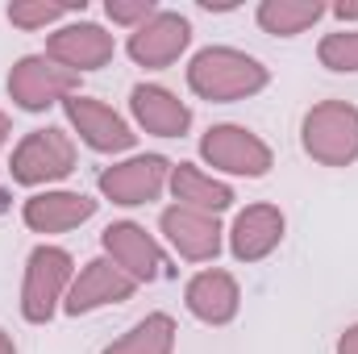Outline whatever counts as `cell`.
I'll list each match as a JSON object with an SVG mask.
<instances>
[{"label":"cell","mask_w":358,"mask_h":354,"mask_svg":"<svg viewBox=\"0 0 358 354\" xmlns=\"http://www.w3.org/2000/svg\"><path fill=\"white\" fill-rule=\"evenodd\" d=\"M187 84L204 100H242V96H255V92L267 88V67L242 50L208 46L192 59Z\"/></svg>","instance_id":"6da1fadb"},{"label":"cell","mask_w":358,"mask_h":354,"mask_svg":"<svg viewBox=\"0 0 358 354\" xmlns=\"http://www.w3.org/2000/svg\"><path fill=\"white\" fill-rule=\"evenodd\" d=\"M304 150L325 167H346L358 159V108L346 100H325L304 117Z\"/></svg>","instance_id":"7a4b0ae2"},{"label":"cell","mask_w":358,"mask_h":354,"mask_svg":"<svg viewBox=\"0 0 358 354\" xmlns=\"http://www.w3.org/2000/svg\"><path fill=\"white\" fill-rule=\"evenodd\" d=\"M71 279V255L59 246H38L25 263V283H21V317L34 325H46L59 309V296Z\"/></svg>","instance_id":"3957f363"},{"label":"cell","mask_w":358,"mask_h":354,"mask_svg":"<svg viewBox=\"0 0 358 354\" xmlns=\"http://www.w3.org/2000/svg\"><path fill=\"white\" fill-rule=\"evenodd\" d=\"M76 171V146L63 129L46 125V129H34L21 138V146L13 150V179L25 183V187H38V183H50V179H63Z\"/></svg>","instance_id":"277c9868"},{"label":"cell","mask_w":358,"mask_h":354,"mask_svg":"<svg viewBox=\"0 0 358 354\" xmlns=\"http://www.w3.org/2000/svg\"><path fill=\"white\" fill-rule=\"evenodd\" d=\"M80 84L76 71H67L63 63L46 59V55H29L8 71V96L25 108V113H42L55 100L71 96V88Z\"/></svg>","instance_id":"5b68a950"},{"label":"cell","mask_w":358,"mask_h":354,"mask_svg":"<svg viewBox=\"0 0 358 354\" xmlns=\"http://www.w3.org/2000/svg\"><path fill=\"white\" fill-rule=\"evenodd\" d=\"M200 155L217 167V171H229V176H267L271 171V146L263 138H255L250 129L242 125H213L200 142Z\"/></svg>","instance_id":"8992f818"},{"label":"cell","mask_w":358,"mask_h":354,"mask_svg":"<svg viewBox=\"0 0 358 354\" xmlns=\"http://www.w3.org/2000/svg\"><path fill=\"white\" fill-rule=\"evenodd\" d=\"M100 242H104V250L113 255V263L121 267L134 283H155L159 275H167V259H163V250H159L155 238H150L142 225H134V221H117V225H108Z\"/></svg>","instance_id":"52a82bcc"},{"label":"cell","mask_w":358,"mask_h":354,"mask_svg":"<svg viewBox=\"0 0 358 354\" xmlns=\"http://www.w3.org/2000/svg\"><path fill=\"white\" fill-rule=\"evenodd\" d=\"M171 176V163L163 155H142L129 163H117L100 176V192L113 204H150Z\"/></svg>","instance_id":"ba28073f"},{"label":"cell","mask_w":358,"mask_h":354,"mask_svg":"<svg viewBox=\"0 0 358 354\" xmlns=\"http://www.w3.org/2000/svg\"><path fill=\"white\" fill-rule=\"evenodd\" d=\"M192 42V25L179 13H155L129 34V59L138 67H171Z\"/></svg>","instance_id":"9c48e42d"},{"label":"cell","mask_w":358,"mask_h":354,"mask_svg":"<svg viewBox=\"0 0 358 354\" xmlns=\"http://www.w3.org/2000/svg\"><path fill=\"white\" fill-rule=\"evenodd\" d=\"M134 288H138V283H134L121 267H113L108 259H92V263L80 271V279L71 283L67 313H71V317H80V313L104 309V304H121V300H129V296H134Z\"/></svg>","instance_id":"30bf717a"},{"label":"cell","mask_w":358,"mask_h":354,"mask_svg":"<svg viewBox=\"0 0 358 354\" xmlns=\"http://www.w3.org/2000/svg\"><path fill=\"white\" fill-rule=\"evenodd\" d=\"M67 117H71V125L80 129V138L88 142L92 150H100V155L129 150L134 138H138V134H129V125H125L108 104H100V100H92V96H67Z\"/></svg>","instance_id":"8fae6325"},{"label":"cell","mask_w":358,"mask_h":354,"mask_svg":"<svg viewBox=\"0 0 358 354\" xmlns=\"http://www.w3.org/2000/svg\"><path fill=\"white\" fill-rule=\"evenodd\" d=\"M46 59L63 63V67L76 71V76H80V71H96V67H104V63L113 59V34H104V29L92 25V21L67 25V29H59V34L50 38Z\"/></svg>","instance_id":"7c38bea8"},{"label":"cell","mask_w":358,"mask_h":354,"mask_svg":"<svg viewBox=\"0 0 358 354\" xmlns=\"http://www.w3.org/2000/svg\"><path fill=\"white\" fill-rule=\"evenodd\" d=\"M163 234H167V242L176 246L183 259H192V263H204V259H217V250H221V225H217V217L213 213H196V208H167L163 213Z\"/></svg>","instance_id":"4fadbf2b"},{"label":"cell","mask_w":358,"mask_h":354,"mask_svg":"<svg viewBox=\"0 0 358 354\" xmlns=\"http://www.w3.org/2000/svg\"><path fill=\"white\" fill-rule=\"evenodd\" d=\"M283 242V213L275 204H250L238 213L234 229H229V250L242 263H259Z\"/></svg>","instance_id":"5bb4252c"},{"label":"cell","mask_w":358,"mask_h":354,"mask_svg":"<svg viewBox=\"0 0 358 354\" xmlns=\"http://www.w3.org/2000/svg\"><path fill=\"white\" fill-rule=\"evenodd\" d=\"M92 213H96V200L84 192H38L25 200L21 217L34 234H63V229H76L84 225Z\"/></svg>","instance_id":"9a60e30c"},{"label":"cell","mask_w":358,"mask_h":354,"mask_svg":"<svg viewBox=\"0 0 358 354\" xmlns=\"http://www.w3.org/2000/svg\"><path fill=\"white\" fill-rule=\"evenodd\" d=\"M129 108H134L138 125L146 134H159V138H183L192 125V108L159 84H138L129 96Z\"/></svg>","instance_id":"2e32d148"},{"label":"cell","mask_w":358,"mask_h":354,"mask_svg":"<svg viewBox=\"0 0 358 354\" xmlns=\"http://www.w3.org/2000/svg\"><path fill=\"white\" fill-rule=\"evenodd\" d=\"M238 304H242V292H238V279L229 271H200L192 283H187V309L204 321V325H225L238 317Z\"/></svg>","instance_id":"e0dca14e"},{"label":"cell","mask_w":358,"mask_h":354,"mask_svg":"<svg viewBox=\"0 0 358 354\" xmlns=\"http://www.w3.org/2000/svg\"><path fill=\"white\" fill-rule=\"evenodd\" d=\"M171 192H176V200L183 208H196V213H221V208L234 204V192L221 179L204 176L192 163H179L176 171H171Z\"/></svg>","instance_id":"ac0fdd59"},{"label":"cell","mask_w":358,"mask_h":354,"mask_svg":"<svg viewBox=\"0 0 358 354\" xmlns=\"http://www.w3.org/2000/svg\"><path fill=\"white\" fill-rule=\"evenodd\" d=\"M171 351H176V321L167 313H150L146 321H138L104 354H171Z\"/></svg>","instance_id":"d6986e66"},{"label":"cell","mask_w":358,"mask_h":354,"mask_svg":"<svg viewBox=\"0 0 358 354\" xmlns=\"http://www.w3.org/2000/svg\"><path fill=\"white\" fill-rule=\"evenodd\" d=\"M321 13H325V8H321L317 0H263V4H259V25H263L267 34L292 38V34L317 25Z\"/></svg>","instance_id":"ffe728a7"},{"label":"cell","mask_w":358,"mask_h":354,"mask_svg":"<svg viewBox=\"0 0 358 354\" xmlns=\"http://www.w3.org/2000/svg\"><path fill=\"white\" fill-rule=\"evenodd\" d=\"M317 59H321L329 71H358V29H342V34L321 38Z\"/></svg>","instance_id":"44dd1931"},{"label":"cell","mask_w":358,"mask_h":354,"mask_svg":"<svg viewBox=\"0 0 358 354\" xmlns=\"http://www.w3.org/2000/svg\"><path fill=\"white\" fill-rule=\"evenodd\" d=\"M67 13H76V4H46V0H17V4H8V21L21 25V29H42V25H50L59 17H67Z\"/></svg>","instance_id":"7402d4cb"},{"label":"cell","mask_w":358,"mask_h":354,"mask_svg":"<svg viewBox=\"0 0 358 354\" xmlns=\"http://www.w3.org/2000/svg\"><path fill=\"white\" fill-rule=\"evenodd\" d=\"M104 13H108L113 21H121V25H138V21L146 25L159 8H155V0H108Z\"/></svg>","instance_id":"603a6c76"},{"label":"cell","mask_w":358,"mask_h":354,"mask_svg":"<svg viewBox=\"0 0 358 354\" xmlns=\"http://www.w3.org/2000/svg\"><path fill=\"white\" fill-rule=\"evenodd\" d=\"M338 354H358V325H350V330L338 338Z\"/></svg>","instance_id":"cb8c5ba5"},{"label":"cell","mask_w":358,"mask_h":354,"mask_svg":"<svg viewBox=\"0 0 358 354\" xmlns=\"http://www.w3.org/2000/svg\"><path fill=\"white\" fill-rule=\"evenodd\" d=\"M334 13H338V17H342V21H355V17H358V4H338V8H334Z\"/></svg>","instance_id":"d4e9b609"},{"label":"cell","mask_w":358,"mask_h":354,"mask_svg":"<svg viewBox=\"0 0 358 354\" xmlns=\"http://www.w3.org/2000/svg\"><path fill=\"white\" fill-rule=\"evenodd\" d=\"M0 354H17V346H13V338L0 330Z\"/></svg>","instance_id":"484cf974"},{"label":"cell","mask_w":358,"mask_h":354,"mask_svg":"<svg viewBox=\"0 0 358 354\" xmlns=\"http://www.w3.org/2000/svg\"><path fill=\"white\" fill-rule=\"evenodd\" d=\"M4 138H8V117L0 113V146H4Z\"/></svg>","instance_id":"4316f807"}]
</instances>
